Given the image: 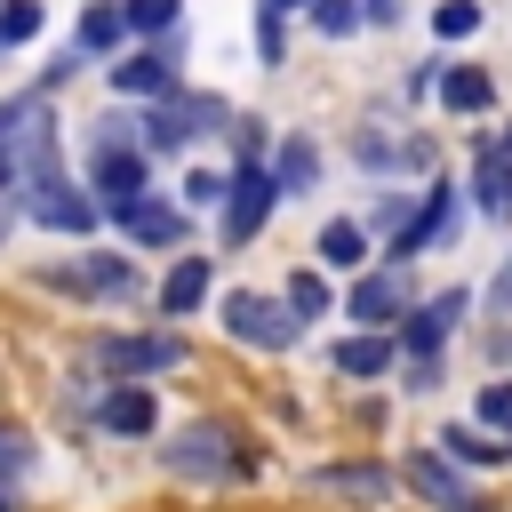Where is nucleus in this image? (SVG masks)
<instances>
[{
    "label": "nucleus",
    "instance_id": "nucleus-1",
    "mask_svg": "<svg viewBox=\"0 0 512 512\" xmlns=\"http://www.w3.org/2000/svg\"><path fill=\"white\" fill-rule=\"evenodd\" d=\"M160 472L192 488H248L264 480V448H248L232 416H184L176 432H160Z\"/></svg>",
    "mask_w": 512,
    "mask_h": 512
},
{
    "label": "nucleus",
    "instance_id": "nucleus-2",
    "mask_svg": "<svg viewBox=\"0 0 512 512\" xmlns=\"http://www.w3.org/2000/svg\"><path fill=\"white\" fill-rule=\"evenodd\" d=\"M80 184L96 192L104 224H112L120 208H136L144 192H160V184H152V152L136 144V112H104V120H88V136H80Z\"/></svg>",
    "mask_w": 512,
    "mask_h": 512
},
{
    "label": "nucleus",
    "instance_id": "nucleus-3",
    "mask_svg": "<svg viewBox=\"0 0 512 512\" xmlns=\"http://www.w3.org/2000/svg\"><path fill=\"white\" fill-rule=\"evenodd\" d=\"M184 360H192L184 328H104L80 344V368L104 384H152V376H176Z\"/></svg>",
    "mask_w": 512,
    "mask_h": 512
},
{
    "label": "nucleus",
    "instance_id": "nucleus-4",
    "mask_svg": "<svg viewBox=\"0 0 512 512\" xmlns=\"http://www.w3.org/2000/svg\"><path fill=\"white\" fill-rule=\"evenodd\" d=\"M240 112L216 96V88H176V96H160V104H144L136 112V144L160 160V152H192V144H208V136H224Z\"/></svg>",
    "mask_w": 512,
    "mask_h": 512
},
{
    "label": "nucleus",
    "instance_id": "nucleus-5",
    "mask_svg": "<svg viewBox=\"0 0 512 512\" xmlns=\"http://www.w3.org/2000/svg\"><path fill=\"white\" fill-rule=\"evenodd\" d=\"M40 288H64V296H88V304H144V264L128 248H80L64 264H40Z\"/></svg>",
    "mask_w": 512,
    "mask_h": 512
},
{
    "label": "nucleus",
    "instance_id": "nucleus-6",
    "mask_svg": "<svg viewBox=\"0 0 512 512\" xmlns=\"http://www.w3.org/2000/svg\"><path fill=\"white\" fill-rule=\"evenodd\" d=\"M24 216H32L40 232H72V240H88V232L104 224L96 192L64 168V152H56V160H40V168H24Z\"/></svg>",
    "mask_w": 512,
    "mask_h": 512
},
{
    "label": "nucleus",
    "instance_id": "nucleus-7",
    "mask_svg": "<svg viewBox=\"0 0 512 512\" xmlns=\"http://www.w3.org/2000/svg\"><path fill=\"white\" fill-rule=\"evenodd\" d=\"M272 216H280V184H272V168H264V160H232V184H224V208H216V240L240 256V248L264 240Z\"/></svg>",
    "mask_w": 512,
    "mask_h": 512
},
{
    "label": "nucleus",
    "instance_id": "nucleus-8",
    "mask_svg": "<svg viewBox=\"0 0 512 512\" xmlns=\"http://www.w3.org/2000/svg\"><path fill=\"white\" fill-rule=\"evenodd\" d=\"M216 320H224V336L248 344V352H296V344H304V320H296L280 296H264V288H224V296H216Z\"/></svg>",
    "mask_w": 512,
    "mask_h": 512
},
{
    "label": "nucleus",
    "instance_id": "nucleus-9",
    "mask_svg": "<svg viewBox=\"0 0 512 512\" xmlns=\"http://www.w3.org/2000/svg\"><path fill=\"white\" fill-rule=\"evenodd\" d=\"M392 472H400V488H408L424 512H488L480 480H472L464 464H448L432 440H424V448H400V456H392Z\"/></svg>",
    "mask_w": 512,
    "mask_h": 512
},
{
    "label": "nucleus",
    "instance_id": "nucleus-10",
    "mask_svg": "<svg viewBox=\"0 0 512 512\" xmlns=\"http://www.w3.org/2000/svg\"><path fill=\"white\" fill-rule=\"evenodd\" d=\"M40 160H56V104H48V88H16V96H0V168H40Z\"/></svg>",
    "mask_w": 512,
    "mask_h": 512
},
{
    "label": "nucleus",
    "instance_id": "nucleus-11",
    "mask_svg": "<svg viewBox=\"0 0 512 512\" xmlns=\"http://www.w3.org/2000/svg\"><path fill=\"white\" fill-rule=\"evenodd\" d=\"M176 48H184V32H168V40H136V48H120V56H112V96H120L128 112H144V104H160V96H176V88H184V72H176Z\"/></svg>",
    "mask_w": 512,
    "mask_h": 512
},
{
    "label": "nucleus",
    "instance_id": "nucleus-12",
    "mask_svg": "<svg viewBox=\"0 0 512 512\" xmlns=\"http://www.w3.org/2000/svg\"><path fill=\"white\" fill-rule=\"evenodd\" d=\"M456 232H464V184H424L416 192V216H408V232L400 240H384V264H416V256H432V248H456Z\"/></svg>",
    "mask_w": 512,
    "mask_h": 512
},
{
    "label": "nucleus",
    "instance_id": "nucleus-13",
    "mask_svg": "<svg viewBox=\"0 0 512 512\" xmlns=\"http://www.w3.org/2000/svg\"><path fill=\"white\" fill-rule=\"evenodd\" d=\"M352 328H376V336H392L408 312H416V280H408V264H368V272H352V288H344V304H336Z\"/></svg>",
    "mask_w": 512,
    "mask_h": 512
},
{
    "label": "nucleus",
    "instance_id": "nucleus-14",
    "mask_svg": "<svg viewBox=\"0 0 512 512\" xmlns=\"http://www.w3.org/2000/svg\"><path fill=\"white\" fill-rule=\"evenodd\" d=\"M472 288H432V296H416V312L392 328L400 336V360H448V344H456V328L472 320Z\"/></svg>",
    "mask_w": 512,
    "mask_h": 512
},
{
    "label": "nucleus",
    "instance_id": "nucleus-15",
    "mask_svg": "<svg viewBox=\"0 0 512 512\" xmlns=\"http://www.w3.org/2000/svg\"><path fill=\"white\" fill-rule=\"evenodd\" d=\"M112 232L128 240V256H168V248H184V240H192V208H184V200L144 192L136 208H120V216H112Z\"/></svg>",
    "mask_w": 512,
    "mask_h": 512
},
{
    "label": "nucleus",
    "instance_id": "nucleus-16",
    "mask_svg": "<svg viewBox=\"0 0 512 512\" xmlns=\"http://www.w3.org/2000/svg\"><path fill=\"white\" fill-rule=\"evenodd\" d=\"M304 488H312V496H336V504L376 512V504L400 488V472H392L384 456H336V464H312V472H304Z\"/></svg>",
    "mask_w": 512,
    "mask_h": 512
},
{
    "label": "nucleus",
    "instance_id": "nucleus-17",
    "mask_svg": "<svg viewBox=\"0 0 512 512\" xmlns=\"http://www.w3.org/2000/svg\"><path fill=\"white\" fill-rule=\"evenodd\" d=\"M216 304V256H176L168 272H160V288H152V312H160V328H176V320H200Z\"/></svg>",
    "mask_w": 512,
    "mask_h": 512
},
{
    "label": "nucleus",
    "instance_id": "nucleus-18",
    "mask_svg": "<svg viewBox=\"0 0 512 512\" xmlns=\"http://www.w3.org/2000/svg\"><path fill=\"white\" fill-rule=\"evenodd\" d=\"M320 360H328V376H344V384H384V376H400V336L352 328V336H328Z\"/></svg>",
    "mask_w": 512,
    "mask_h": 512
},
{
    "label": "nucleus",
    "instance_id": "nucleus-19",
    "mask_svg": "<svg viewBox=\"0 0 512 512\" xmlns=\"http://www.w3.org/2000/svg\"><path fill=\"white\" fill-rule=\"evenodd\" d=\"M88 424H96L104 440H152V432H160V392H152V384H104Z\"/></svg>",
    "mask_w": 512,
    "mask_h": 512
},
{
    "label": "nucleus",
    "instance_id": "nucleus-20",
    "mask_svg": "<svg viewBox=\"0 0 512 512\" xmlns=\"http://www.w3.org/2000/svg\"><path fill=\"white\" fill-rule=\"evenodd\" d=\"M472 208L488 216V224H512V144L488 128V136H472Z\"/></svg>",
    "mask_w": 512,
    "mask_h": 512
},
{
    "label": "nucleus",
    "instance_id": "nucleus-21",
    "mask_svg": "<svg viewBox=\"0 0 512 512\" xmlns=\"http://www.w3.org/2000/svg\"><path fill=\"white\" fill-rule=\"evenodd\" d=\"M312 264H320V272H368V264H376V256H368V224H360V216H320Z\"/></svg>",
    "mask_w": 512,
    "mask_h": 512
},
{
    "label": "nucleus",
    "instance_id": "nucleus-22",
    "mask_svg": "<svg viewBox=\"0 0 512 512\" xmlns=\"http://www.w3.org/2000/svg\"><path fill=\"white\" fill-rule=\"evenodd\" d=\"M432 448H440L448 464H464V472H496V464H512V440H496V432H480L472 416H448Z\"/></svg>",
    "mask_w": 512,
    "mask_h": 512
},
{
    "label": "nucleus",
    "instance_id": "nucleus-23",
    "mask_svg": "<svg viewBox=\"0 0 512 512\" xmlns=\"http://www.w3.org/2000/svg\"><path fill=\"white\" fill-rule=\"evenodd\" d=\"M264 168H272L280 200H312V192H320V168H328V160H320V144H312V136H280Z\"/></svg>",
    "mask_w": 512,
    "mask_h": 512
},
{
    "label": "nucleus",
    "instance_id": "nucleus-24",
    "mask_svg": "<svg viewBox=\"0 0 512 512\" xmlns=\"http://www.w3.org/2000/svg\"><path fill=\"white\" fill-rule=\"evenodd\" d=\"M120 48H128V16H120V0H88L80 24H72V56L104 64V56H120Z\"/></svg>",
    "mask_w": 512,
    "mask_h": 512
},
{
    "label": "nucleus",
    "instance_id": "nucleus-25",
    "mask_svg": "<svg viewBox=\"0 0 512 512\" xmlns=\"http://www.w3.org/2000/svg\"><path fill=\"white\" fill-rule=\"evenodd\" d=\"M440 112H456V120H472V112H496V80L480 72V64H440Z\"/></svg>",
    "mask_w": 512,
    "mask_h": 512
},
{
    "label": "nucleus",
    "instance_id": "nucleus-26",
    "mask_svg": "<svg viewBox=\"0 0 512 512\" xmlns=\"http://www.w3.org/2000/svg\"><path fill=\"white\" fill-rule=\"evenodd\" d=\"M280 304H288V312L312 328V320H336V304H344V296L328 288V272H320V264H296V272L280 280Z\"/></svg>",
    "mask_w": 512,
    "mask_h": 512
},
{
    "label": "nucleus",
    "instance_id": "nucleus-27",
    "mask_svg": "<svg viewBox=\"0 0 512 512\" xmlns=\"http://www.w3.org/2000/svg\"><path fill=\"white\" fill-rule=\"evenodd\" d=\"M120 16H128V48H136V40L184 32V0H120Z\"/></svg>",
    "mask_w": 512,
    "mask_h": 512
},
{
    "label": "nucleus",
    "instance_id": "nucleus-28",
    "mask_svg": "<svg viewBox=\"0 0 512 512\" xmlns=\"http://www.w3.org/2000/svg\"><path fill=\"white\" fill-rule=\"evenodd\" d=\"M40 472V440L24 432V424H0V488L8 496H24V480Z\"/></svg>",
    "mask_w": 512,
    "mask_h": 512
},
{
    "label": "nucleus",
    "instance_id": "nucleus-29",
    "mask_svg": "<svg viewBox=\"0 0 512 512\" xmlns=\"http://www.w3.org/2000/svg\"><path fill=\"white\" fill-rule=\"evenodd\" d=\"M408 216H416V192L384 184V192L368 200V216H360V224H368V240H376V232H384V240H400V232H408Z\"/></svg>",
    "mask_w": 512,
    "mask_h": 512
},
{
    "label": "nucleus",
    "instance_id": "nucleus-30",
    "mask_svg": "<svg viewBox=\"0 0 512 512\" xmlns=\"http://www.w3.org/2000/svg\"><path fill=\"white\" fill-rule=\"evenodd\" d=\"M40 24H48V0H0V56L8 48H32Z\"/></svg>",
    "mask_w": 512,
    "mask_h": 512
},
{
    "label": "nucleus",
    "instance_id": "nucleus-31",
    "mask_svg": "<svg viewBox=\"0 0 512 512\" xmlns=\"http://www.w3.org/2000/svg\"><path fill=\"white\" fill-rule=\"evenodd\" d=\"M472 424L496 432V440H512V376H488V384L472 392Z\"/></svg>",
    "mask_w": 512,
    "mask_h": 512
},
{
    "label": "nucleus",
    "instance_id": "nucleus-32",
    "mask_svg": "<svg viewBox=\"0 0 512 512\" xmlns=\"http://www.w3.org/2000/svg\"><path fill=\"white\" fill-rule=\"evenodd\" d=\"M304 16H312V32H320V40H352V32L368 24V8H360V0H312Z\"/></svg>",
    "mask_w": 512,
    "mask_h": 512
},
{
    "label": "nucleus",
    "instance_id": "nucleus-33",
    "mask_svg": "<svg viewBox=\"0 0 512 512\" xmlns=\"http://www.w3.org/2000/svg\"><path fill=\"white\" fill-rule=\"evenodd\" d=\"M480 24H488L480 0H440V8H432V32H440V40H472Z\"/></svg>",
    "mask_w": 512,
    "mask_h": 512
},
{
    "label": "nucleus",
    "instance_id": "nucleus-34",
    "mask_svg": "<svg viewBox=\"0 0 512 512\" xmlns=\"http://www.w3.org/2000/svg\"><path fill=\"white\" fill-rule=\"evenodd\" d=\"M224 184H232V168H184V208H224Z\"/></svg>",
    "mask_w": 512,
    "mask_h": 512
},
{
    "label": "nucleus",
    "instance_id": "nucleus-35",
    "mask_svg": "<svg viewBox=\"0 0 512 512\" xmlns=\"http://www.w3.org/2000/svg\"><path fill=\"white\" fill-rule=\"evenodd\" d=\"M448 384V360H400V392H440Z\"/></svg>",
    "mask_w": 512,
    "mask_h": 512
},
{
    "label": "nucleus",
    "instance_id": "nucleus-36",
    "mask_svg": "<svg viewBox=\"0 0 512 512\" xmlns=\"http://www.w3.org/2000/svg\"><path fill=\"white\" fill-rule=\"evenodd\" d=\"M16 216H24V176H16V168H0V248H8Z\"/></svg>",
    "mask_w": 512,
    "mask_h": 512
},
{
    "label": "nucleus",
    "instance_id": "nucleus-37",
    "mask_svg": "<svg viewBox=\"0 0 512 512\" xmlns=\"http://www.w3.org/2000/svg\"><path fill=\"white\" fill-rule=\"evenodd\" d=\"M480 312H488V320H512V264H504V272L488 280V296H480Z\"/></svg>",
    "mask_w": 512,
    "mask_h": 512
},
{
    "label": "nucleus",
    "instance_id": "nucleus-38",
    "mask_svg": "<svg viewBox=\"0 0 512 512\" xmlns=\"http://www.w3.org/2000/svg\"><path fill=\"white\" fill-rule=\"evenodd\" d=\"M488 376H512V328L488 336Z\"/></svg>",
    "mask_w": 512,
    "mask_h": 512
},
{
    "label": "nucleus",
    "instance_id": "nucleus-39",
    "mask_svg": "<svg viewBox=\"0 0 512 512\" xmlns=\"http://www.w3.org/2000/svg\"><path fill=\"white\" fill-rule=\"evenodd\" d=\"M368 8V24H400V0H360Z\"/></svg>",
    "mask_w": 512,
    "mask_h": 512
},
{
    "label": "nucleus",
    "instance_id": "nucleus-40",
    "mask_svg": "<svg viewBox=\"0 0 512 512\" xmlns=\"http://www.w3.org/2000/svg\"><path fill=\"white\" fill-rule=\"evenodd\" d=\"M0 512H16V496H8V488H0Z\"/></svg>",
    "mask_w": 512,
    "mask_h": 512
},
{
    "label": "nucleus",
    "instance_id": "nucleus-41",
    "mask_svg": "<svg viewBox=\"0 0 512 512\" xmlns=\"http://www.w3.org/2000/svg\"><path fill=\"white\" fill-rule=\"evenodd\" d=\"M496 136H504V144H512V128H496Z\"/></svg>",
    "mask_w": 512,
    "mask_h": 512
}]
</instances>
